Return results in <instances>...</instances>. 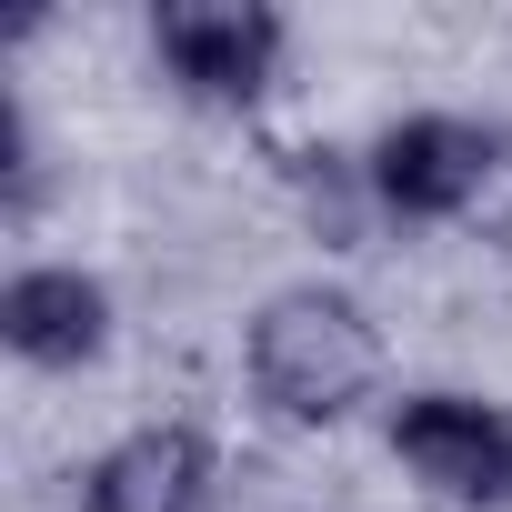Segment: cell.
I'll use <instances>...</instances> for the list:
<instances>
[{"instance_id":"obj_6","label":"cell","mask_w":512,"mask_h":512,"mask_svg":"<svg viewBox=\"0 0 512 512\" xmlns=\"http://www.w3.org/2000/svg\"><path fill=\"white\" fill-rule=\"evenodd\" d=\"M0 342H11L31 372H81L111 352V292L81 262H31L0 292Z\"/></svg>"},{"instance_id":"obj_4","label":"cell","mask_w":512,"mask_h":512,"mask_svg":"<svg viewBox=\"0 0 512 512\" xmlns=\"http://www.w3.org/2000/svg\"><path fill=\"white\" fill-rule=\"evenodd\" d=\"M392 462L462 512L512 502V412L472 402V392H402L392 402Z\"/></svg>"},{"instance_id":"obj_1","label":"cell","mask_w":512,"mask_h":512,"mask_svg":"<svg viewBox=\"0 0 512 512\" xmlns=\"http://www.w3.org/2000/svg\"><path fill=\"white\" fill-rule=\"evenodd\" d=\"M241 362H251V392H262L272 422L332 432L382 392V322L332 282H292V292H272L251 312Z\"/></svg>"},{"instance_id":"obj_3","label":"cell","mask_w":512,"mask_h":512,"mask_svg":"<svg viewBox=\"0 0 512 512\" xmlns=\"http://www.w3.org/2000/svg\"><path fill=\"white\" fill-rule=\"evenodd\" d=\"M282 11L262 0H161L151 11V61L171 71V91L211 101V111H241L262 101L272 71H282Z\"/></svg>"},{"instance_id":"obj_2","label":"cell","mask_w":512,"mask_h":512,"mask_svg":"<svg viewBox=\"0 0 512 512\" xmlns=\"http://www.w3.org/2000/svg\"><path fill=\"white\" fill-rule=\"evenodd\" d=\"M372 201L392 221H452V231H512V131L462 111H412L372 141Z\"/></svg>"},{"instance_id":"obj_5","label":"cell","mask_w":512,"mask_h":512,"mask_svg":"<svg viewBox=\"0 0 512 512\" xmlns=\"http://www.w3.org/2000/svg\"><path fill=\"white\" fill-rule=\"evenodd\" d=\"M211 432L191 422H141L81 472V512H211Z\"/></svg>"}]
</instances>
